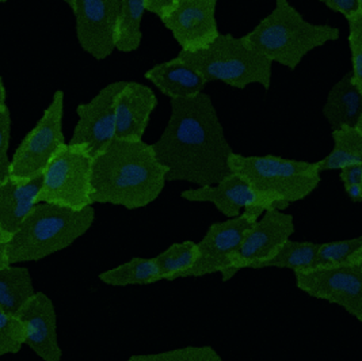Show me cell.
I'll use <instances>...</instances> for the list:
<instances>
[{"instance_id":"obj_1","label":"cell","mask_w":362,"mask_h":361,"mask_svg":"<svg viewBox=\"0 0 362 361\" xmlns=\"http://www.w3.org/2000/svg\"><path fill=\"white\" fill-rule=\"evenodd\" d=\"M165 131L152 144L165 167L167 182H187L197 188L216 185L230 174L233 152L211 96L170 99Z\"/></svg>"},{"instance_id":"obj_2","label":"cell","mask_w":362,"mask_h":361,"mask_svg":"<svg viewBox=\"0 0 362 361\" xmlns=\"http://www.w3.org/2000/svg\"><path fill=\"white\" fill-rule=\"evenodd\" d=\"M165 183V167L144 140L113 139L93 156V204L141 210L159 198Z\"/></svg>"},{"instance_id":"obj_3","label":"cell","mask_w":362,"mask_h":361,"mask_svg":"<svg viewBox=\"0 0 362 361\" xmlns=\"http://www.w3.org/2000/svg\"><path fill=\"white\" fill-rule=\"evenodd\" d=\"M341 32L327 23H313L301 16L289 0H276L269 16L243 35L248 47L272 64L293 71L313 50L338 41Z\"/></svg>"},{"instance_id":"obj_4","label":"cell","mask_w":362,"mask_h":361,"mask_svg":"<svg viewBox=\"0 0 362 361\" xmlns=\"http://www.w3.org/2000/svg\"><path fill=\"white\" fill-rule=\"evenodd\" d=\"M94 220L93 207L74 211L38 202L8 241V263H37L60 253L82 238L93 227Z\"/></svg>"},{"instance_id":"obj_5","label":"cell","mask_w":362,"mask_h":361,"mask_svg":"<svg viewBox=\"0 0 362 361\" xmlns=\"http://www.w3.org/2000/svg\"><path fill=\"white\" fill-rule=\"evenodd\" d=\"M230 168V173L242 177L251 189L267 198L279 211L311 196L322 182L316 162L276 155L246 156L232 152Z\"/></svg>"},{"instance_id":"obj_6","label":"cell","mask_w":362,"mask_h":361,"mask_svg":"<svg viewBox=\"0 0 362 361\" xmlns=\"http://www.w3.org/2000/svg\"><path fill=\"white\" fill-rule=\"evenodd\" d=\"M178 57L196 69L206 82H221L233 88L245 90L251 84H259L264 90L272 86L273 64L250 48L243 37L220 33L205 50Z\"/></svg>"},{"instance_id":"obj_7","label":"cell","mask_w":362,"mask_h":361,"mask_svg":"<svg viewBox=\"0 0 362 361\" xmlns=\"http://www.w3.org/2000/svg\"><path fill=\"white\" fill-rule=\"evenodd\" d=\"M93 156L83 146L66 143L52 158L42 173L38 202H48L81 211L93 207Z\"/></svg>"},{"instance_id":"obj_8","label":"cell","mask_w":362,"mask_h":361,"mask_svg":"<svg viewBox=\"0 0 362 361\" xmlns=\"http://www.w3.org/2000/svg\"><path fill=\"white\" fill-rule=\"evenodd\" d=\"M64 93L53 94L49 106L17 148L10 167V178L28 180L42 176L52 158L66 144L63 132Z\"/></svg>"},{"instance_id":"obj_9","label":"cell","mask_w":362,"mask_h":361,"mask_svg":"<svg viewBox=\"0 0 362 361\" xmlns=\"http://www.w3.org/2000/svg\"><path fill=\"white\" fill-rule=\"evenodd\" d=\"M293 275L297 290L335 304L362 322V261L315 266Z\"/></svg>"},{"instance_id":"obj_10","label":"cell","mask_w":362,"mask_h":361,"mask_svg":"<svg viewBox=\"0 0 362 361\" xmlns=\"http://www.w3.org/2000/svg\"><path fill=\"white\" fill-rule=\"evenodd\" d=\"M262 214L251 210L236 217L211 224L204 238L197 242V260L189 277L220 275L224 282L232 280L230 261L250 227Z\"/></svg>"},{"instance_id":"obj_11","label":"cell","mask_w":362,"mask_h":361,"mask_svg":"<svg viewBox=\"0 0 362 361\" xmlns=\"http://www.w3.org/2000/svg\"><path fill=\"white\" fill-rule=\"evenodd\" d=\"M295 217L279 210L266 211L247 231L230 261V277L242 269H261L295 234Z\"/></svg>"},{"instance_id":"obj_12","label":"cell","mask_w":362,"mask_h":361,"mask_svg":"<svg viewBox=\"0 0 362 361\" xmlns=\"http://www.w3.org/2000/svg\"><path fill=\"white\" fill-rule=\"evenodd\" d=\"M121 4L122 0H72L78 42L95 60H105L115 50Z\"/></svg>"},{"instance_id":"obj_13","label":"cell","mask_w":362,"mask_h":361,"mask_svg":"<svg viewBox=\"0 0 362 361\" xmlns=\"http://www.w3.org/2000/svg\"><path fill=\"white\" fill-rule=\"evenodd\" d=\"M217 4L218 0H181L160 19L181 52L205 50L220 35Z\"/></svg>"},{"instance_id":"obj_14","label":"cell","mask_w":362,"mask_h":361,"mask_svg":"<svg viewBox=\"0 0 362 361\" xmlns=\"http://www.w3.org/2000/svg\"><path fill=\"white\" fill-rule=\"evenodd\" d=\"M124 86V81L109 83L91 101L76 108L78 122L69 144L83 146L95 156L115 139V101Z\"/></svg>"},{"instance_id":"obj_15","label":"cell","mask_w":362,"mask_h":361,"mask_svg":"<svg viewBox=\"0 0 362 361\" xmlns=\"http://www.w3.org/2000/svg\"><path fill=\"white\" fill-rule=\"evenodd\" d=\"M181 197L190 202H209L227 219L251 210L261 214L276 210L267 198L251 189L247 182L235 173H230L227 178L216 185L186 189L182 192Z\"/></svg>"},{"instance_id":"obj_16","label":"cell","mask_w":362,"mask_h":361,"mask_svg":"<svg viewBox=\"0 0 362 361\" xmlns=\"http://www.w3.org/2000/svg\"><path fill=\"white\" fill-rule=\"evenodd\" d=\"M25 328V345L42 361H62L57 314L54 303L44 292H35L18 315Z\"/></svg>"},{"instance_id":"obj_17","label":"cell","mask_w":362,"mask_h":361,"mask_svg":"<svg viewBox=\"0 0 362 361\" xmlns=\"http://www.w3.org/2000/svg\"><path fill=\"white\" fill-rule=\"evenodd\" d=\"M158 106L153 90L139 82H125L115 101V139L143 140Z\"/></svg>"},{"instance_id":"obj_18","label":"cell","mask_w":362,"mask_h":361,"mask_svg":"<svg viewBox=\"0 0 362 361\" xmlns=\"http://www.w3.org/2000/svg\"><path fill=\"white\" fill-rule=\"evenodd\" d=\"M41 185L42 176L28 180L7 178L0 183V229L8 239L38 204Z\"/></svg>"},{"instance_id":"obj_19","label":"cell","mask_w":362,"mask_h":361,"mask_svg":"<svg viewBox=\"0 0 362 361\" xmlns=\"http://www.w3.org/2000/svg\"><path fill=\"white\" fill-rule=\"evenodd\" d=\"M163 96L170 99L192 98L204 93L208 82L178 56L149 68L144 74Z\"/></svg>"},{"instance_id":"obj_20","label":"cell","mask_w":362,"mask_h":361,"mask_svg":"<svg viewBox=\"0 0 362 361\" xmlns=\"http://www.w3.org/2000/svg\"><path fill=\"white\" fill-rule=\"evenodd\" d=\"M323 115L331 131L341 127L362 128V88L353 81L350 71L329 88Z\"/></svg>"},{"instance_id":"obj_21","label":"cell","mask_w":362,"mask_h":361,"mask_svg":"<svg viewBox=\"0 0 362 361\" xmlns=\"http://www.w3.org/2000/svg\"><path fill=\"white\" fill-rule=\"evenodd\" d=\"M35 294L33 277L25 266L8 265L0 269V310L18 316Z\"/></svg>"},{"instance_id":"obj_22","label":"cell","mask_w":362,"mask_h":361,"mask_svg":"<svg viewBox=\"0 0 362 361\" xmlns=\"http://www.w3.org/2000/svg\"><path fill=\"white\" fill-rule=\"evenodd\" d=\"M331 132L334 147L327 156L316 162L319 171H339L347 166L362 164V128L341 127Z\"/></svg>"},{"instance_id":"obj_23","label":"cell","mask_w":362,"mask_h":361,"mask_svg":"<svg viewBox=\"0 0 362 361\" xmlns=\"http://www.w3.org/2000/svg\"><path fill=\"white\" fill-rule=\"evenodd\" d=\"M98 279L110 287L151 285L162 281L155 258L136 257L128 263H121L109 270L102 272Z\"/></svg>"},{"instance_id":"obj_24","label":"cell","mask_w":362,"mask_h":361,"mask_svg":"<svg viewBox=\"0 0 362 361\" xmlns=\"http://www.w3.org/2000/svg\"><path fill=\"white\" fill-rule=\"evenodd\" d=\"M146 13L144 0H122L115 30V50L132 53L140 48L143 41L141 23Z\"/></svg>"},{"instance_id":"obj_25","label":"cell","mask_w":362,"mask_h":361,"mask_svg":"<svg viewBox=\"0 0 362 361\" xmlns=\"http://www.w3.org/2000/svg\"><path fill=\"white\" fill-rule=\"evenodd\" d=\"M153 258L159 268L160 279L165 281L187 279L197 260V242L183 241L174 243Z\"/></svg>"},{"instance_id":"obj_26","label":"cell","mask_w":362,"mask_h":361,"mask_svg":"<svg viewBox=\"0 0 362 361\" xmlns=\"http://www.w3.org/2000/svg\"><path fill=\"white\" fill-rule=\"evenodd\" d=\"M319 243L316 242H297L288 239L282 246L270 257L266 263L261 265V269L266 268H279L289 269L293 273L307 270L313 268L316 258Z\"/></svg>"},{"instance_id":"obj_27","label":"cell","mask_w":362,"mask_h":361,"mask_svg":"<svg viewBox=\"0 0 362 361\" xmlns=\"http://www.w3.org/2000/svg\"><path fill=\"white\" fill-rule=\"evenodd\" d=\"M358 261H362V236L319 243L313 268L335 266Z\"/></svg>"},{"instance_id":"obj_28","label":"cell","mask_w":362,"mask_h":361,"mask_svg":"<svg viewBox=\"0 0 362 361\" xmlns=\"http://www.w3.org/2000/svg\"><path fill=\"white\" fill-rule=\"evenodd\" d=\"M127 361H223L218 352L208 345L183 346L148 355H133Z\"/></svg>"},{"instance_id":"obj_29","label":"cell","mask_w":362,"mask_h":361,"mask_svg":"<svg viewBox=\"0 0 362 361\" xmlns=\"http://www.w3.org/2000/svg\"><path fill=\"white\" fill-rule=\"evenodd\" d=\"M25 345V328L18 316L0 310V357L17 355Z\"/></svg>"},{"instance_id":"obj_30","label":"cell","mask_w":362,"mask_h":361,"mask_svg":"<svg viewBox=\"0 0 362 361\" xmlns=\"http://www.w3.org/2000/svg\"><path fill=\"white\" fill-rule=\"evenodd\" d=\"M347 19L349 50L353 81L362 88V10Z\"/></svg>"},{"instance_id":"obj_31","label":"cell","mask_w":362,"mask_h":361,"mask_svg":"<svg viewBox=\"0 0 362 361\" xmlns=\"http://www.w3.org/2000/svg\"><path fill=\"white\" fill-rule=\"evenodd\" d=\"M11 139V113L6 106L0 110V183L10 178L11 161L8 158V148Z\"/></svg>"},{"instance_id":"obj_32","label":"cell","mask_w":362,"mask_h":361,"mask_svg":"<svg viewBox=\"0 0 362 361\" xmlns=\"http://www.w3.org/2000/svg\"><path fill=\"white\" fill-rule=\"evenodd\" d=\"M320 1L331 11L338 13L345 18L351 17L362 10V1L360 0H320Z\"/></svg>"},{"instance_id":"obj_33","label":"cell","mask_w":362,"mask_h":361,"mask_svg":"<svg viewBox=\"0 0 362 361\" xmlns=\"http://www.w3.org/2000/svg\"><path fill=\"white\" fill-rule=\"evenodd\" d=\"M339 180L345 186L362 185V164H351L339 170Z\"/></svg>"},{"instance_id":"obj_34","label":"cell","mask_w":362,"mask_h":361,"mask_svg":"<svg viewBox=\"0 0 362 361\" xmlns=\"http://www.w3.org/2000/svg\"><path fill=\"white\" fill-rule=\"evenodd\" d=\"M181 0H144L146 11L162 19Z\"/></svg>"},{"instance_id":"obj_35","label":"cell","mask_w":362,"mask_h":361,"mask_svg":"<svg viewBox=\"0 0 362 361\" xmlns=\"http://www.w3.org/2000/svg\"><path fill=\"white\" fill-rule=\"evenodd\" d=\"M8 236L4 234V231L0 229V269L8 266V256H7V246H8Z\"/></svg>"},{"instance_id":"obj_36","label":"cell","mask_w":362,"mask_h":361,"mask_svg":"<svg viewBox=\"0 0 362 361\" xmlns=\"http://www.w3.org/2000/svg\"><path fill=\"white\" fill-rule=\"evenodd\" d=\"M346 195L350 198L351 202H361L362 201V185H353V186H345Z\"/></svg>"},{"instance_id":"obj_37","label":"cell","mask_w":362,"mask_h":361,"mask_svg":"<svg viewBox=\"0 0 362 361\" xmlns=\"http://www.w3.org/2000/svg\"><path fill=\"white\" fill-rule=\"evenodd\" d=\"M6 88H4V84H3V79H1V75H0V110L3 108H6Z\"/></svg>"},{"instance_id":"obj_38","label":"cell","mask_w":362,"mask_h":361,"mask_svg":"<svg viewBox=\"0 0 362 361\" xmlns=\"http://www.w3.org/2000/svg\"><path fill=\"white\" fill-rule=\"evenodd\" d=\"M64 3H66L68 6H69V8H71V6H72V0H63Z\"/></svg>"},{"instance_id":"obj_39","label":"cell","mask_w":362,"mask_h":361,"mask_svg":"<svg viewBox=\"0 0 362 361\" xmlns=\"http://www.w3.org/2000/svg\"><path fill=\"white\" fill-rule=\"evenodd\" d=\"M6 1H7V0H0V3H6Z\"/></svg>"},{"instance_id":"obj_40","label":"cell","mask_w":362,"mask_h":361,"mask_svg":"<svg viewBox=\"0 0 362 361\" xmlns=\"http://www.w3.org/2000/svg\"><path fill=\"white\" fill-rule=\"evenodd\" d=\"M360 1H362V0H360Z\"/></svg>"}]
</instances>
